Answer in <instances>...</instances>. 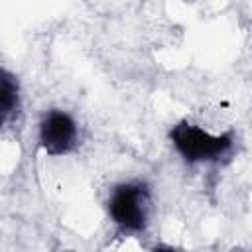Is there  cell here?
Returning <instances> with one entry per match:
<instances>
[{"label": "cell", "instance_id": "277c9868", "mask_svg": "<svg viewBox=\"0 0 252 252\" xmlns=\"http://www.w3.org/2000/svg\"><path fill=\"white\" fill-rule=\"evenodd\" d=\"M20 108V81L0 65V130L14 118Z\"/></svg>", "mask_w": 252, "mask_h": 252}, {"label": "cell", "instance_id": "3957f363", "mask_svg": "<svg viewBox=\"0 0 252 252\" xmlns=\"http://www.w3.org/2000/svg\"><path fill=\"white\" fill-rule=\"evenodd\" d=\"M37 142L47 156L61 158L71 154L79 146V126L77 120L67 110H47L39 122Z\"/></svg>", "mask_w": 252, "mask_h": 252}, {"label": "cell", "instance_id": "7a4b0ae2", "mask_svg": "<svg viewBox=\"0 0 252 252\" xmlns=\"http://www.w3.org/2000/svg\"><path fill=\"white\" fill-rule=\"evenodd\" d=\"M169 142L187 163H217L230 156L234 134H211L199 124L179 120L169 130Z\"/></svg>", "mask_w": 252, "mask_h": 252}, {"label": "cell", "instance_id": "5b68a950", "mask_svg": "<svg viewBox=\"0 0 252 252\" xmlns=\"http://www.w3.org/2000/svg\"><path fill=\"white\" fill-rule=\"evenodd\" d=\"M185 2H195V0H185Z\"/></svg>", "mask_w": 252, "mask_h": 252}, {"label": "cell", "instance_id": "6da1fadb", "mask_svg": "<svg viewBox=\"0 0 252 252\" xmlns=\"http://www.w3.org/2000/svg\"><path fill=\"white\" fill-rule=\"evenodd\" d=\"M154 211L152 191L140 179L114 185L106 199V213L122 234H140L148 228Z\"/></svg>", "mask_w": 252, "mask_h": 252}]
</instances>
